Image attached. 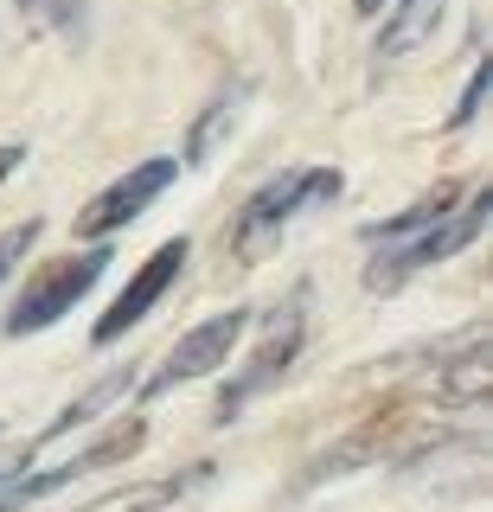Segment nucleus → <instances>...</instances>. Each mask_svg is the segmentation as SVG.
<instances>
[{"label":"nucleus","instance_id":"obj_8","mask_svg":"<svg viewBox=\"0 0 493 512\" xmlns=\"http://www.w3.org/2000/svg\"><path fill=\"white\" fill-rule=\"evenodd\" d=\"M173 173H180L173 160H141L135 173H122L116 186H103L97 199L77 212V237H109V231H122V224H135V218L173 186Z\"/></svg>","mask_w":493,"mask_h":512},{"label":"nucleus","instance_id":"obj_11","mask_svg":"<svg viewBox=\"0 0 493 512\" xmlns=\"http://www.w3.org/2000/svg\"><path fill=\"white\" fill-rule=\"evenodd\" d=\"M442 20V0H397V13L385 20V32H378V58H404V52H417V45L436 32Z\"/></svg>","mask_w":493,"mask_h":512},{"label":"nucleus","instance_id":"obj_3","mask_svg":"<svg viewBox=\"0 0 493 512\" xmlns=\"http://www.w3.org/2000/svg\"><path fill=\"white\" fill-rule=\"evenodd\" d=\"M103 269H109V244H90V250H77V256H58V263H45L33 282L13 295V308L7 320H0V333L7 340H26V333H45L52 320H65L77 301L90 295V288L103 282Z\"/></svg>","mask_w":493,"mask_h":512},{"label":"nucleus","instance_id":"obj_1","mask_svg":"<svg viewBox=\"0 0 493 512\" xmlns=\"http://www.w3.org/2000/svg\"><path fill=\"white\" fill-rule=\"evenodd\" d=\"M340 186H346V180H340L333 167H289V173H276V180H263L244 205H237L231 256L257 263V256L276 244V237L289 231L295 218H308V212H321V205L340 199Z\"/></svg>","mask_w":493,"mask_h":512},{"label":"nucleus","instance_id":"obj_15","mask_svg":"<svg viewBox=\"0 0 493 512\" xmlns=\"http://www.w3.org/2000/svg\"><path fill=\"white\" fill-rule=\"evenodd\" d=\"M33 20H45L52 32H77L84 26V13H90V0H20Z\"/></svg>","mask_w":493,"mask_h":512},{"label":"nucleus","instance_id":"obj_14","mask_svg":"<svg viewBox=\"0 0 493 512\" xmlns=\"http://www.w3.org/2000/svg\"><path fill=\"white\" fill-rule=\"evenodd\" d=\"M237 103H244V90L218 96V103H212V109H205V116L193 122V141H186V160H205V154H212V141H218V122H225V116H231Z\"/></svg>","mask_w":493,"mask_h":512},{"label":"nucleus","instance_id":"obj_5","mask_svg":"<svg viewBox=\"0 0 493 512\" xmlns=\"http://www.w3.org/2000/svg\"><path fill=\"white\" fill-rule=\"evenodd\" d=\"M141 442H148V423H141V416H129V423H116V429H109L103 442H90L84 455L58 461V468H45V474H20V480H7V487H0V512L39 506L45 493L71 487V480H84V474H97V468H116V461H129V455H135Z\"/></svg>","mask_w":493,"mask_h":512},{"label":"nucleus","instance_id":"obj_6","mask_svg":"<svg viewBox=\"0 0 493 512\" xmlns=\"http://www.w3.org/2000/svg\"><path fill=\"white\" fill-rule=\"evenodd\" d=\"M244 327H250V308H231V314L199 320V327H193V333H186V340L161 359V372L141 384V397H167L173 384H193V378H205V372H218V365L231 359V346L244 340Z\"/></svg>","mask_w":493,"mask_h":512},{"label":"nucleus","instance_id":"obj_4","mask_svg":"<svg viewBox=\"0 0 493 512\" xmlns=\"http://www.w3.org/2000/svg\"><path fill=\"white\" fill-rule=\"evenodd\" d=\"M301 346H308V295L295 288V295L282 301L276 314H269V333L257 340V352L244 359V372L225 384V397H218V423H231V416L244 410L250 397H263L269 384H282V372L301 359Z\"/></svg>","mask_w":493,"mask_h":512},{"label":"nucleus","instance_id":"obj_17","mask_svg":"<svg viewBox=\"0 0 493 512\" xmlns=\"http://www.w3.org/2000/svg\"><path fill=\"white\" fill-rule=\"evenodd\" d=\"M33 237H39V218H26V224H13V231H0V282H7L13 263L33 250Z\"/></svg>","mask_w":493,"mask_h":512},{"label":"nucleus","instance_id":"obj_2","mask_svg":"<svg viewBox=\"0 0 493 512\" xmlns=\"http://www.w3.org/2000/svg\"><path fill=\"white\" fill-rule=\"evenodd\" d=\"M487 218H493V186L481 192H468V199L455 205L449 218H436V224H423V231H410V237H397V244H378V256L365 263V288L372 295H397L417 269L429 263H449V256H461L474 244V237L487 231Z\"/></svg>","mask_w":493,"mask_h":512},{"label":"nucleus","instance_id":"obj_13","mask_svg":"<svg viewBox=\"0 0 493 512\" xmlns=\"http://www.w3.org/2000/svg\"><path fill=\"white\" fill-rule=\"evenodd\" d=\"M429 391H436L442 404H474V397L487 391V346L474 340V346L461 352L455 365H442V372H436V384H429Z\"/></svg>","mask_w":493,"mask_h":512},{"label":"nucleus","instance_id":"obj_10","mask_svg":"<svg viewBox=\"0 0 493 512\" xmlns=\"http://www.w3.org/2000/svg\"><path fill=\"white\" fill-rule=\"evenodd\" d=\"M129 384H135V365H122V372H109V378H97V384H90V391H84V397H77V404H65V410H58V416H52V423H45V429H39V436H33V442H26V448H20V468H26V461H33V455H39V448H52L58 436H71V429H77V423H90V416H97V410H109V404H116V397H122V391H129Z\"/></svg>","mask_w":493,"mask_h":512},{"label":"nucleus","instance_id":"obj_7","mask_svg":"<svg viewBox=\"0 0 493 512\" xmlns=\"http://www.w3.org/2000/svg\"><path fill=\"white\" fill-rule=\"evenodd\" d=\"M186 256H193V244H186V237H167V244H161V250L148 256V263L135 269V282L122 288V295L109 301V308H103V320H97V327H90V340H97V346H116V340H122V333H129V327H141L154 301H161L167 288L180 282Z\"/></svg>","mask_w":493,"mask_h":512},{"label":"nucleus","instance_id":"obj_18","mask_svg":"<svg viewBox=\"0 0 493 512\" xmlns=\"http://www.w3.org/2000/svg\"><path fill=\"white\" fill-rule=\"evenodd\" d=\"M20 160H26V148H20V141H7V148H0V180H7V173L20 167Z\"/></svg>","mask_w":493,"mask_h":512},{"label":"nucleus","instance_id":"obj_12","mask_svg":"<svg viewBox=\"0 0 493 512\" xmlns=\"http://www.w3.org/2000/svg\"><path fill=\"white\" fill-rule=\"evenodd\" d=\"M461 205V186H442V192H429V199H417L410 212H397V218H385V224H365V244H397V237H410V231H423V224H436V218H449Z\"/></svg>","mask_w":493,"mask_h":512},{"label":"nucleus","instance_id":"obj_16","mask_svg":"<svg viewBox=\"0 0 493 512\" xmlns=\"http://www.w3.org/2000/svg\"><path fill=\"white\" fill-rule=\"evenodd\" d=\"M487 90H493V52L474 64V77H468V90H461V109H455V128H468L474 116H481V103H487Z\"/></svg>","mask_w":493,"mask_h":512},{"label":"nucleus","instance_id":"obj_9","mask_svg":"<svg viewBox=\"0 0 493 512\" xmlns=\"http://www.w3.org/2000/svg\"><path fill=\"white\" fill-rule=\"evenodd\" d=\"M205 480H212V461H193V468H180V474H161V480H141V487L103 493V500H90L84 512H167V506H180L193 487H205Z\"/></svg>","mask_w":493,"mask_h":512},{"label":"nucleus","instance_id":"obj_19","mask_svg":"<svg viewBox=\"0 0 493 512\" xmlns=\"http://www.w3.org/2000/svg\"><path fill=\"white\" fill-rule=\"evenodd\" d=\"M353 7H359V13H378V7H385V0H353Z\"/></svg>","mask_w":493,"mask_h":512}]
</instances>
